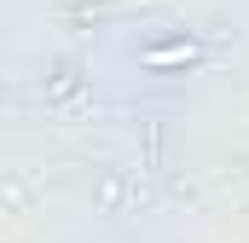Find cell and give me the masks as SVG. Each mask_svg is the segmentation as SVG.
I'll return each instance as SVG.
<instances>
[{"label":"cell","mask_w":249,"mask_h":243,"mask_svg":"<svg viewBox=\"0 0 249 243\" xmlns=\"http://www.w3.org/2000/svg\"><path fill=\"white\" fill-rule=\"evenodd\" d=\"M139 58L151 64V69H186V64H197V58H203V47L186 35V41H157V47H145Z\"/></svg>","instance_id":"1"}]
</instances>
